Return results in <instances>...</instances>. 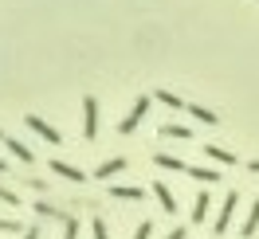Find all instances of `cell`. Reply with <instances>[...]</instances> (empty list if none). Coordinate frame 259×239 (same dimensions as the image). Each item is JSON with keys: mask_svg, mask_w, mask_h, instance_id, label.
<instances>
[{"mask_svg": "<svg viewBox=\"0 0 259 239\" xmlns=\"http://www.w3.org/2000/svg\"><path fill=\"white\" fill-rule=\"evenodd\" d=\"M4 169H8V165H4V157H0V173H4Z\"/></svg>", "mask_w": 259, "mask_h": 239, "instance_id": "27", "label": "cell"}, {"mask_svg": "<svg viewBox=\"0 0 259 239\" xmlns=\"http://www.w3.org/2000/svg\"><path fill=\"white\" fill-rule=\"evenodd\" d=\"M149 231H153V223L142 220V223H138V231H134V239H149Z\"/></svg>", "mask_w": 259, "mask_h": 239, "instance_id": "23", "label": "cell"}, {"mask_svg": "<svg viewBox=\"0 0 259 239\" xmlns=\"http://www.w3.org/2000/svg\"><path fill=\"white\" fill-rule=\"evenodd\" d=\"M236 204H240V192L232 188L224 196V208H220V216H216V235H220V231H228V223H232V216H236Z\"/></svg>", "mask_w": 259, "mask_h": 239, "instance_id": "3", "label": "cell"}, {"mask_svg": "<svg viewBox=\"0 0 259 239\" xmlns=\"http://www.w3.org/2000/svg\"><path fill=\"white\" fill-rule=\"evenodd\" d=\"M208 208H212L208 192H196V200H193V223H200V220H204V216H208Z\"/></svg>", "mask_w": 259, "mask_h": 239, "instance_id": "12", "label": "cell"}, {"mask_svg": "<svg viewBox=\"0 0 259 239\" xmlns=\"http://www.w3.org/2000/svg\"><path fill=\"white\" fill-rule=\"evenodd\" d=\"M110 196L114 200H142V188H134V184H114Z\"/></svg>", "mask_w": 259, "mask_h": 239, "instance_id": "15", "label": "cell"}, {"mask_svg": "<svg viewBox=\"0 0 259 239\" xmlns=\"http://www.w3.org/2000/svg\"><path fill=\"white\" fill-rule=\"evenodd\" d=\"M185 114H193L196 122H204V126H216V122H220V114H212V110H204V106H185Z\"/></svg>", "mask_w": 259, "mask_h": 239, "instance_id": "13", "label": "cell"}, {"mask_svg": "<svg viewBox=\"0 0 259 239\" xmlns=\"http://www.w3.org/2000/svg\"><path fill=\"white\" fill-rule=\"evenodd\" d=\"M153 196H157V204H161V212H169V216L177 212V196L169 192V184H165V180H153Z\"/></svg>", "mask_w": 259, "mask_h": 239, "instance_id": "4", "label": "cell"}, {"mask_svg": "<svg viewBox=\"0 0 259 239\" xmlns=\"http://www.w3.org/2000/svg\"><path fill=\"white\" fill-rule=\"evenodd\" d=\"M153 165H157V169H169V173H189V165H185V161L181 157H173V153H153Z\"/></svg>", "mask_w": 259, "mask_h": 239, "instance_id": "6", "label": "cell"}, {"mask_svg": "<svg viewBox=\"0 0 259 239\" xmlns=\"http://www.w3.org/2000/svg\"><path fill=\"white\" fill-rule=\"evenodd\" d=\"M82 133H87V141L98 133V102L91 94L82 98Z\"/></svg>", "mask_w": 259, "mask_h": 239, "instance_id": "2", "label": "cell"}, {"mask_svg": "<svg viewBox=\"0 0 259 239\" xmlns=\"http://www.w3.org/2000/svg\"><path fill=\"white\" fill-rule=\"evenodd\" d=\"M204 153H208L212 161H220V165H236V153L224 149V145H204Z\"/></svg>", "mask_w": 259, "mask_h": 239, "instance_id": "11", "label": "cell"}, {"mask_svg": "<svg viewBox=\"0 0 259 239\" xmlns=\"http://www.w3.org/2000/svg\"><path fill=\"white\" fill-rule=\"evenodd\" d=\"M0 141H8V137H4V129H0Z\"/></svg>", "mask_w": 259, "mask_h": 239, "instance_id": "28", "label": "cell"}, {"mask_svg": "<svg viewBox=\"0 0 259 239\" xmlns=\"http://www.w3.org/2000/svg\"><path fill=\"white\" fill-rule=\"evenodd\" d=\"M63 239H79V220H75V216H67V223H63Z\"/></svg>", "mask_w": 259, "mask_h": 239, "instance_id": "20", "label": "cell"}, {"mask_svg": "<svg viewBox=\"0 0 259 239\" xmlns=\"http://www.w3.org/2000/svg\"><path fill=\"white\" fill-rule=\"evenodd\" d=\"M185 176H193V180H204V184L220 180V173H216V169H200V165H189V173H185Z\"/></svg>", "mask_w": 259, "mask_h": 239, "instance_id": "16", "label": "cell"}, {"mask_svg": "<svg viewBox=\"0 0 259 239\" xmlns=\"http://www.w3.org/2000/svg\"><path fill=\"white\" fill-rule=\"evenodd\" d=\"M4 145L12 149V157H16V161H24V165H32V149H28V145H24V141H16V137H8V141H4Z\"/></svg>", "mask_w": 259, "mask_h": 239, "instance_id": "14", "label": "cell"}, {"mask_svg": "<svg viewBox=\"0 0 259 239\" xmlns=\"http://www.w3.org/2000/svg\"><path fill=\"white\" fill-rule=\"evenodd\" d=\"M122 169H126V157H110V161H102V165L95 169V176H98V180H106V176H118Z\"/></svg>", "mask_w": 259, "mask_h": 239, "instance_id": "8", "label": "cell"}, {"mask_svg": "<svg viewBox=\"0 0 259 239\" xmlns=\"http://www.w3.org/2000/svg\"><path fill=\"white\" fill-rule=\"evenodd\" d=\"M247 173H259V161H247Z\"/></svg>", "mask_w": 259, "mask_h": 239, "instance_id": "26", "label": "cell"}, {"mask_svg": "<svg viewBox=\"0 0 259 239\" xmlns=\"http://www.w3.org/2000/svg\"><path fill=\"white\" fill-rule=\"evenodd\" d=\"M146 110H149V94H138V102L130 106V114L118 122V133H134V129H138V122L146 118Z\"/></svg>", "mask_w": 259, "mask_h": 239, "instance_id": "1", "label": "cell"}, {"mask_svg": "<svg viewBox=\"0 0 259 239\" xmlns=\"http://www.w3.org/2000/svg\"><path fill=\"white\" fill-rule=\"evenodd\" d=\"M153 98H157V102H165L169 110H185V106H189V102H181V98L173 94V90H165V86H161V90H157V94H153Z\"/></svg>", "mask_w": 259, "mask_h": 239, "instance_id": "17", "label": "cell"}, {"mask_svg": "<svg viewBox=\"0 0 259 239\" xmlns=\"http://www.w3.org/2000/svg\"><path fill=\"white\" fill-rule=\"evenodd\" d=\"M51 173H59V176H67V180H87V173L82 169H75V165H67V161H51Z\"/></svg>", "mask_w": 259, "mask_h": 239, "instance_id": "9", "label": "cell"}, {"mask_svg": "<svg viewBox=\"0 0 259 239\" xmlns=\"http://www.w3.org/2000/svg\"><path fill=\"white\" fill-rule=\"evenodd\" d=\"M28 126H32V129H35V133H39V137H44L48 145H59V129H51L48 122L39 118V114H28Z\"/></svg>", "mask_w": 259, "mask_h": 239, "instance_id": "5", "label": "cell"}, {"mask_svg": "<svg viewBox=\"0 0 259 239\" xmlns=\"http://www.w3.org/2000/svg\"><path fill=\"white\" fill-rule=\"evenodd\" d=\"M24 239H39V227H35V223H32V227L24 231Z\"/></svg>", "mask_w": 259, "mask_h": 239, "instance_id": "25", "label": "cell"}, {"mask_svg": "<svg viewBox=\"0 0 259 239\" xmlns=\"http://www.w3.org/2000/svg\"><path fill=\"white\" fill-rule=\"evenodd\" d=\"M255 227H259V200L251 204V212H247V220H243V227H240L243 239H247V235H255Z\"/></svg>", "mask_w": 259, "mask_h": 239, "instance_id": "18", "label": "cell"}, {"mask_svg": "<svg viewBox=\"0 0 259 239\" xmlns=\"http://www.w3.org/2000/svg\"><path fill=\"white\" fill-rule=\"evenodd\" d=\"M91 227H95V239H110V231H106V220H102V216H95V223H91Z\"/></svg>", "mask_w": 259, "mask_h": 239, "instance_id": "22", "label": "cell"}, {"mask_svg": "<svg viewBox=\"0 0 259 239\" xmlns=\"http://www.w3.org/2000/svg\"><path fill=\"white\" fill-rule=\"evenodd\" d=\"M35 216H39V220H59V223H67V212H63V208H51L48 200H39V204H35Z\"/></svg>", "mask_w": 259, "mask_h": 239, "instance_id": "10", "label": "cell"}, {"mask_svg": "<svg viewBox=\"0 0 259 239\" xmlns=\"http://www.w3.org/2000/svg\"><path fill=\"white\" fill-rule=\"evenodd\" d=\"M165 239H189V227H173V231H169Z\"/></svg>", "mask_w": 259, "mask_h": 239, "instance_id": "24", "label": "cell"}, {"mask_svg": "<svg viewBox=\"0 0 259 239\" xmlns=\"http://www.w3.org/2000/svg\"><path fill=\"white\" fill-rule=\"evenodd\" d=\"M16 231H28V227H20L16 216H0V235H16Z\"/></svg>", "mask_w": 259, "mask_h": 239, "instance_id": "19", "label": "cell"}, {"mask_svg": "<svg viewBox=\"0 0 259 239\" xmlns=\"http://www.w3.org/2000/svg\"><path fill=\"white\" fill-rule=\"evenodd\" d=\"M157 133H161V137H173V141H189V137H193V129L181 126V122H165Z\"/></svg>", "mask_w": 259, "mask_h": 239, "instance_id": "7", "label": "cell"}, {"mask_svg": "<svg viewBox=\"0 0 259 239\" xmlns=\"http://www.w3.org/2000/svg\"><path fill=\"white\" fill-rule=\"evenodd\" d=\"M0 204H8V208H20L16 192H12V188H4V184H0Z\"/></svg>", "mask_w": 259, "mask_h": 239, "instance_id": "21", "label": "cell"}]
</instances>
